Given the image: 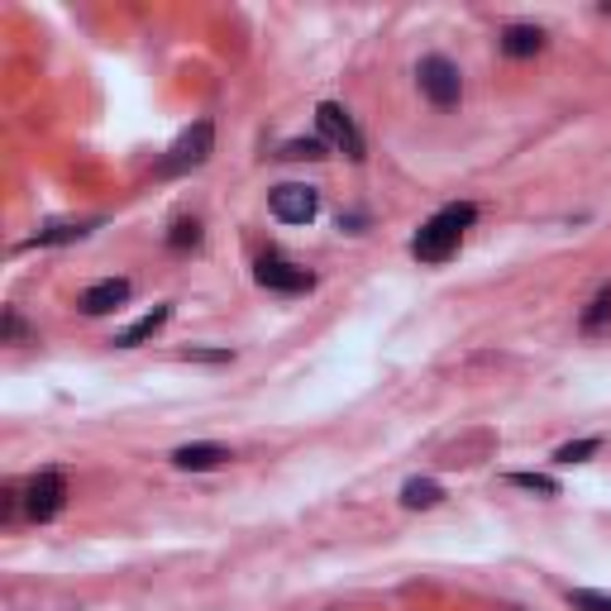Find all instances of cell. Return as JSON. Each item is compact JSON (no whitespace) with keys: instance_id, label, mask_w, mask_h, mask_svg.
<instances>
[{"instance_id":"cell-1","label":"cell","mask_w":611,"mask_h":611,"mask_svg":"<svg viewBox=\"0 0 611 611\" xmlns=\"http://www.w3.org/2000/svg\"><path fill=\"white\" fill-rule=\"evenodd\" d=\"M473 221H478V206H469V201H459V206H444V211H435L430 221L416 229V239H411V254L420 258V264H444V258L459 249L463 229H469Z\"/></svg>"},{"instance_id":"cell-2","label":"cell","mask_w":611,"mask_h":611,"mask_svg":"<svg viewBox=\"0 0 611 611\" xmlns=\"http://www.w3.org/2000/svg\"><path fill=\"white\" fill-rule=\"evenodd\" d=\"M211 149H215V125H211V120H196V125L186 129V135L168 149V158L158 163V172H163V178H178V172H192V168L206 163Z\"/></svg>"},{"instance_id":"cell-3","label":"cell","mask_w":611,"mask_h":611,"mask_svg":"<svg viewBox=\"0 0 611 611\" xmlns=\"http://www.w3.org/2000/svg\"><path fill=\"white\" fill-rule=\"evenodd\" d=\"M416 82H420V92H426L435 106H454V100L463 96V77H459V67L449 63V57H420V67H416Z\"/></svg>"},{"instance_id":"cell-4","label":"cell","mask_w":611,"mask_h":611,"mask_svg":"<svg viewBox=\"0 0 611 611\" xmlns=\"http://www.w3.org/2000/svg\"><path fill=\"white\" fill-rule=\"evenodd\" d=\"M254 278H258V287H268V292H311L315 287V272L292 264V258H282V254L258 258Z\"/></svg>"},{"instance_id":"cell-5","label":"cell","mask_w":611,"mask_h":611,"mask_svg":"<svg viewBox=\"0 0 611 611\" xmlns=\"http://www.w3.org/2000/svg\"><path fill=\"white\" fill-rule=\"evenodd\" d=\"M63 502H67V478L49 469V473H34L24 483V512L34 516V521H53L57 512H63Z\"/></svg>"},{"instance_id":"cell-6","label":"cell","mask_w":611,"mask_h":611,"mask_svg":"<svg viewBox=\"0 0 611 611\" xmlns=\"http://www.w3.org/2000/svg\"><path fill=\"white\" fill-rule=\"evenodd\" d=\"M315 125H320V135H325V139H330L344 158H354V163H363V135H358V125L349 120V110H344V106H334V100H325V106L315 110Z\"/></svg>"},{"instance_id":"cell-7","label":"cell","mask_w":611,"mask_h":611,"mask_svg":"<svg viewBox=\"0 0 611 611\" xmlns=\"http://www.w3.org/2000/svg\"><path fill=\"white\" fill-rule=\"evenodd\" d=\"M315 211H320V192L315 186H301V182H287L272 192V215L287 225H311L315 221Z\"/></svg>"},{"instance_id":"cell-8","label":"cell","mask_w":611,"mask_h":611,"mask_svg":"<svg viewBox=\"0 0 611 611\" xmlns=\"http://www.w3.org/2000/svg\"><path fill=\"white\" fill-rule=\"evenodd\" d=\"M125 301H129V282L125 278H106V282L86 287V292L77 297L82 315H106V311H115V306H125Z\"/></svg>"},{"instance_id":"cell-9","label":"cell","mask_w":611,"mask_h":611,"mask_svg":"<svg viewBox=\"0 0 611 611\" xmlns=\"http://www.w3.org/2000/svg\"><path fill=\"white\" fill-rule=\"evenodd\" d=\"M229 459L225 444H182L178 454H172V463H178L182 473H206V469H221V463Z\"/></svg>"},{"instance_id":"cell-10","label":"cell","mask_w":611,"mask_h":611,"mask_svg":"<svg viewBox=\"0 0 611 611\" xmlns=\"http://www.w3.org/2000/svg\"><path fill=\"white\" fill-rule=\"evenodd\" d=\"M545 49V29L535 24H506L502 29V53L506 57H535Z\"/></svg>"},{"instance_id":"cell-11","label":"cell","mask_w":611,"mask_h":611,"mask_svg":"<svg viewBox=\"0 0 611 611\" xmlns=\"http://www.w3.org/2000/svg\"><path fill=\"white\" fill-rule=\"evenodd\" d=\"M168 315H172V306H153L149 315H139L135 325H129V330H120L110 344H120V349H135V344H143V340H153V334L168 325Z\"/></svg>"},{"instance_id":"cell-12","label":"cell","mask_w":611,"mask_h":611,"mask_svg":"<svg viewBox=\"0 0 611 611\" xmlns=\"http://www.w3.org/2000/svg\"><path fill=\"white\" fill-rule=\"evenodd\" d=\"M444 487L430 483V478H411V483L401 487V506H411V512H426V506H440Z\"/></svg>"},{"instance_id":"cell-13","label":"cell","mask_w":611,"mask_h":611,"mask_svg":"<svg viewBox=\"0 0 611 611\" xmlns=\"http://www.w3.org/2000/svg\"><path fill=\"white\" fill-rule=\"evenodd\" d=\"M86 225H53V229H39L34 239H24V249H39V244H67V239H82Z\"/></svg>"},{"instance_id":"cell-14","label":"cell","mask_w":611,"mask_h":611,"mask_svg":"<svg viewBox=\"0 0 611 611\" xmlns=\"http://www.w3.org/2000/svg\"><path fill=\"white\" fill-rule=\"evenodd\" d=\"M201 244V225L196 221H172V235H168V249H196Z\"/></svg>"},{"instance_id":"cell-15","label":"cell","mask_w":611,"mask_h":611,"mask_svg":"<svg viewBox=\"0 0 611 611\" xmlns=\"http://www.w3.org/2000/svg\"><path fill=\"white\" fill-rule=\"evenodd\" d=\"M611 320V287H602L598 297H592V306L583 311V330H602Z\"/></svg>"},{"instance_id":"cell-16","label":"cell","mask_w":611,"mask_h":611,"mask_svg":"<svg viewBox=\"0 0 611 611\" xmlns=\"http://www.w3.org/2000/svg\"><path fill=\"white\" fill-rule=\"evenodd\" d=\"M287 163H297V158H325V139H292V143H282V153Z\"/></svg>"},{"instance_id":"cell-17","label":"cell","mask_w":611,"mask_h":611,"mask_svg":"<svg viewBox=\"0 0 611 611\" xmlns=\"http://www.w3.org/2000/svg\"><path fill=\"white\" fill-rule=\"evenodd\" d=\"M598 449H602V440H574V444H564L555 459L559 463H583L588 454H598Z\"/></svg>"},{"instance_id":"cell-18","label":"cell","mask_w":611,"mask_h":611,"mask_svg":"<svg viewBox=\"0 0 611 611\" xmlns=\"http://www.w3.org/2000/svg\"><path fill=\"white\" fill-rule=\"evenodd\" d=\"M512 483L530 487V492H545V497H555V492H559V483H555V478H545V473H512Z\"/></svg>"},{"instance_id":"cell-19","label":"cell","mask_w":611,"mask_h":611,"mask_svg":"<svg viewBox=\"0 0 611 611\" xmlns=\"http://www.w3.org/2000/svg\"><path fill=\"white\" fill-rule=\"evenodd\" d=\"M569 602H574L578 611H611V598H607V592H588V588L569 592Z\"/></svg>"},{"instance_id":"cell-20","label":"cell","mask_w":611,"mask_h":611,"mask_svg":"<svg viewBox=\"0 0 611 611\" xmlns=\"http://www.w3.org/2000/svg\"><path fill=\"white\" fill-rule=\"evenodd\" d=\"M6 334H10V340H20V334H24V325H20V315H14V311L6 315Z\"/></svg>"}]
</instances>
